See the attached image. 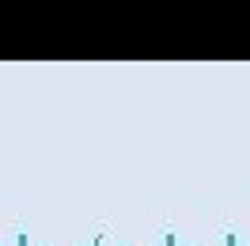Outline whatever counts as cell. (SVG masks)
<instances>
[{
    "instance_id": "cell-1",
    "label": "cell",
    "mask_w": 250,
    "mask_h": 246,
    "mask_svg": "<svg viewBox=\"0 0 250 246\" xmlns=\"http://www.w3.org/2000/svg\"><path fill=\"white\" fill-rule=\"evenodd\" d=\"M16 246H31V239H27V235H19V239H16Z\"/></svg>"
},
{
    "instance_id": "cell-2",
    "label": "cell",
    "mask_w": 250,
    "mask_h": 246,
    "mask_svg": "<svg viewBox=\"0 0 250 246\" xmlns=\"http://www.w3.org/2000/svg\"><path fill=\"white\" fill-rule=\"evenodd\" d=\"M163 246H174V235H167V239H163Z\"/></svg>"
},
{
    "instance_id": "cell-3",
    "label": "cell",
    "mask_w": 250,
    "mask_h": 246,
    "mask_svg": "<svg viewBox=\"0 0 250 246\" xmlns=\"http://www.w3.org/2000/svg\"><path fill=\"white\" fill-rule=\"evenodd\" d=\"M228 246H235V235H228Z\"/></svg>"
}]
</instances>
